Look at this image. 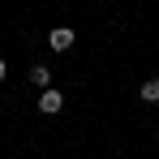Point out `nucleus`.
Instances as JSON below:
<instances>
[{
	"label": "nucleus",
	"mask_w": 159,
	"mask_h": 159,
	"mask_svg": "<svg viewBox=\"0 0 159 159\" xmlns=\"http://www.w3.org/2000/svg\"><path fill=\"white\" fill-rule=\"evenodd\" d=\"M60 107H65V99H60V90H52V86H48V90L39 95V112H43V116H56Z\"/></svg>",
	"instance_id": "nucleus-1"
},
{
	"label": "nucleus",
	"mask_w": 159,
	"mask_h": 159,
	"mask_svg": "<svg viewBox=\"0 0 159 159\" xmlns=\"http://www.w3.org/2000/svg\"><path fill=\"white\" fill-rule=\"evenodd\" d=\"M4 73H9V65H4V60H0V82H4Z\"/></svg>",
	"instance_id": "nucleus-5"
},
{
	"label": "nucleus",
	"mask_w": 159,
	"mask_h": 159,
	"mask_svg": "<svg viewBox=\"0 0 159 159\" xmlns=\"http://www.w3.org/2000/svg\"><path fill=\"white\" fill-rule=\"evenodd\" d=\"M73 39H78V34H73L69 26H56L52 34H48V43H52L56 52H69V48H73Z\"/></svg>",
	"instance_id": "nucleus-2"
},
{
	"label": "nucleus",
	"mask_w": 159,
	"mask_h": 159,
	"mask_svg": "<svg viewBox=\"0 0 159 159\" xmlns=\"http://www.w3.org/2000/svg\"><path fill=\"white\" fill-rule=\"evenodd\" d=\"M138 99H142V103H159V78L142 82V86H138Z\"/></svg>",
	"instance_id": "nucleus-3"
},
{
	"label": "nucleus",
	"mask_w": 159,
	"mask_h": 159,
	"mask_svg": "<svg viewBox=\"0 0 159 159\" xmlns=\"http://www.w3.org/2000/svg\"><path fill=\"white\" fill-rule=\"evenodd\" d=\"M30 82L48 90V82H52V69H48V65H30Z\"/></svg>",
	"instance_id": "nucleus-4"
}]
</instances>
